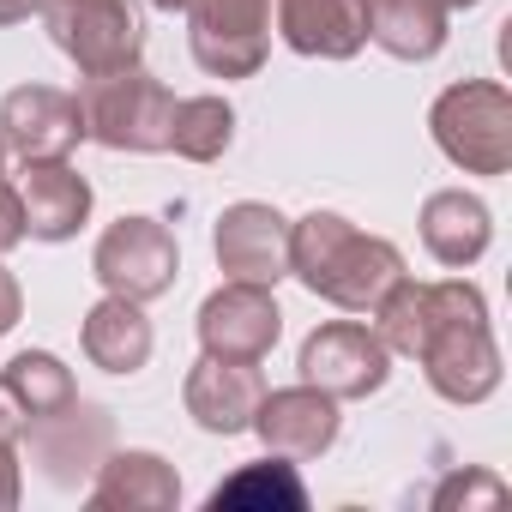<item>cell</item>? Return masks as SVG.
<instances>
[{
    "instance_id": "6da1fadb",
    "label": "cell",
    "mask_w": 512,
    "mask_h": 512,
    "mask_svg": "<svg viewBox=\"0 0 512 512\" xmlns=\"http://www.w3.org/2000/svg\"><path fill=\"white\" fill-rule=\"evenodd\" d=\"M290 278H302L332 308L368 314L404 278V253L386 235H362L338 211H308L290 223Z\"/></svg>"
},
{
    "instance_id": "7a4b0ae2",
    "label": "cell",
    "mask_w": 512,
    "mask_h": 512,
    "mask_svg": "<svg viewBox=\"0 0 512 512\" xmlns=\"http://www.w3.org/2000/svg\"><path fill=\"white\" fill-rule=\"evenodd\" d=\"M416 362L446 404H482L500 392V344L488 332V302L476 284H464V278L428 284Z\"/></svg>"
},
{
    "instance_id": "3957f363",
    "label": "cell",
    "mask_w": 512,
    "mask_h": 512,
    "mask_svg": "<svg viewBox=\"0 0 512 512\" xmlns=\"http://www.w3.org/2000/svg\"><path fill=\"white\" fill-rule=\"evenodd\" d=\"M73 103H79L85 139H97L103 151H139V157L145 151H169L175 97L139 61L133 67H115V73H85Z\"/></svg>"
},
{
    "instance_id": "277c9868",
    "label": "cell",
    "mask_w": 512,
    "mask_h": 512,
    "mask_svg": "<svg viewBox=\"0 0 512 512\" xmlns=\"http://www.w3.org/2000/svg\"><path fill=\"white\" fill-rule=\"evenodd\" d=\"M428 133L440 157L464 175H506L512 169V91L500 79L446 85L428 109Z\"/></svg>"
},
{
    "instance_id": "5b68a950",
    "label": "cell",
    "mask_w": 512,
    "mask_h": 512,
    "mask_svg": "<svg viewBox=\"0 0 512 512\" xmlns=\"http://www.w3.org/2000/svg\"><path fill=\"white\" fill-rule=\"evenodd\" d=\"M43 25L79 73H115L145 55V25L133 0H43Z\"/></svg>"
},
{
    "instance_id": "8992f818",
    "label": "cell",
    "mask_w": 512,
    "mask_h": 512,
    "mask_svg": "<svg viewBox=\"0 0 512 512\" xmlns=\"http://www.w3.org/2000/svg\"><path fill=\"white\" fill-rule=\"evenodd\" d=\"M187 49L211 79H253L272 49V0H187Z\"/></svg>"
},
{
    "instance_id": "52a82bcc",
    "label": "cell",
    "mask_w": 512,
    "mask_h": 512,
    "mask_svg": "<svg viewBox=\"0 0 512 512\" xmlns=\"http://www.w3.org/2000/svg\"><path fill=\"white\" fill-rule=\"evenodd\" d=\"M91 272L109 296H127V302H157L175 290L181 278V247L175 235L157 223V217H121L97 235V253H91Z\"/></svg>"
},
{
    "instance_id": "ba28073f",
    "label": "cell",
    "mask_w": 512,
    "mask_h": 512,
    "mask_svg": "<svg viewBox=\"0 0 512 512\" xmlns=\"http://www.w3.org/2000/svg\"><path fill=\"white\" fill-rule=\"evenodd\" d=\"M296 368H302L308 386H320V392H332L344 404V398H374L392 380V350L362 320H326V326H314L302 338Z\"/></svg>"
},
{
    "instance_id": "9c48e42d",
    "label": "cell",
    "mask_w": 512,
    "mask_h": 512,
    "mask_svg": "<svg viewBox=\"0 0 512 512\" xmlns=\"http://www.w3.org/2000/svg\"><path fill=\"white\" fill-rule=\"evenodd\" d=\"M211 253H217L223 278L272 290L278 278H290V217L260 199H235V205H223V217L211 229Z\"/></svg>"
},
{
    "instance_id": "30bf717a",
    "label": "cell",
    "mask_w": 512,
    "mask_h": 512,
    "mask_svg": "<svg viewBox=\"0 0 512 512\" xmlns=\"http://www.w3.org/2000/svg\"><path fill=\"white\" fill-rule=\"evenodd\" d=\"M25 434H31V464H37L43 482H55V488H79V482L97 476V464L115 452V422H109V410L91 404V398H73V404L37 416Z\"/></svg>"
},
{
    "instance_id": "8fae6325",
    "label": "cell",
    "mask_w": 512,
    "mask_h": 512,
    "mask_svg": "<svg viewBox=\"0 0 512 512\" xmlns=\"http://www.w3.org/2000/svg\"><path fill=\"white\" fill-rule=\"evenodd\" d=\"M284 332V314L272 302L266 284H223L199 302V344L205 356H229V362H266L272 344Z\"/></svg>"
},
{
    "instance_id": "7c38bea8",
    "label": "cell",
    "mask_w": 512,
    "mask_h": 512,
    "mask_svg": "<svg viewBox=\"0 0 512 512\" xmlns=\"http://www.w3.org/2000/svg\"><path fill=\"white\" fill-rule=\"evenodd\" d=\"M85 139V121H79V103L55 85H19L0 103V145L19 163H37V157H73Z\"/></svg>"
},
{
    "instance_id": "4fadbf2b",
    "label": "cell",
    "mask_w": 512,
    "mask_h": 512,
    "mask_svg": "<svg viewBox=\"0 0 512 512\" xmlns=\"http://www.w3.org/2000/svg\"><path fill=\"white\" fill-rule=\"evenodd\" d=\"M338 398L320 392V386H284V392H266L260 410H253V434L266 440V452L302 464V458H320L338 446Z\"/></svg>"
},
{
    "instance_id": "5bb4252c",
    "label": "cell",
    "mask_w": 512,
    "mask_h": 512,
    "mask_svg": "<svg viewBox=\"0 0 512 512\" xmlns=\"http://www.w3.org/2000/svg\"><path fill=\"white\" fill-rule=\"evenodd\" d=\"M260 398H266L260 362H229V356H199V362L187 368V386H181L187 416H193L205 434H223V440L253 428Z\"/></svg>"
},
{
    "instance_id": "9a60e30c",
    "label": "cell",
    "mask_w": 512,
    "mask_h": 512,
    "mask_svg": "<svg viewBox=\"0 0 512 512\" xmlns=\"http://www.w3.org/2000/svg\"><path fill=\"white\" fill-rule=\"evenodd\" d=\"M13 193H19V211H25V235L31 241H73L85 229V217H91V181L67 157L19 163Z\"/></svg>"
},
{
    "instance_id": "2e32d148",
    "label": "cell",
    "mask_w": 512,
    "mask_h": 512,
    "mask_svg": "<svg viewBox=\"0 0 512 512\" xmlns=\"http://www.w3.org/2000/svg\"><path fill=\"white\" fill-rule=\"evenodd\" d=\"M278 37L308 61H350L368 43V0H278Z\"/></svg>"
},
{
    "instance_id": "e0dca14e",
    "label": "cell",
    "mask_w": 512,
    "mask_h": 512,
    "mask_svg": "<svg viewBox=\"0 0 512 512\" xmlns=\"http://www.w3.org/2000/svg\"><path fill=\"white\" fill-rule=\"evenodd\" d=\"M91 512H175L181 476L157 452H109L91 476Z\"/></svg>"
},
{
    "instance_id": "ac0fdd59",
    "label": "cell",
    "mask_w": 512,
    "mask_h": 512,
    "mask_svg": "<svg viewBox=\"0 0 512 512\" xmlns=\"http://www.w3.org/2000/svg\"><path fill=\"white\" fill-rule=\"evenodd\" d=\"M488 241H494V211L476 193L440 187V193L422 199V247L434 253L440 266H452V272L476 266L482 253H488Z\"/></svg>"
},
{
    "instance_id": "d6986e66",
    "label": "cell",
    "mask_w": 512,
    "mask_h": 512,
    "mask_svg": "<svg viewBox=\"0 0 512 512\" xmlns=\"http://www.w3.org/2000/svg\"><path fill=\"white\" fill-rule=\"evenodd\" d=\"M79 344L91 356V368L103 374H139L151 362V320H145V302H127V296H103L85 326H79Z\"/></svg>"
},
{
    "instance_id": "ffe728a7",
    "label": "cell",
    "mask_w": 512,
    "mask_h": 512,
    "mask_svg": "<svg viewBox=\"0 0 512 512\" xmlns=\"http://www.w3.org/2000/svg\"><path fill=\"white\" fill-rule=\"evenodd\" d=\"M452 13L440 0H368V43L392 61H434L446 49Z\"/></svg>"
},
{
    "instance_id": "44dd1931",
    "label": "cell",
    "mask_w": 512,
    "mask_h": 512,
    "mask_svg": "<svg viewBox=\"0 0 512 512\" xmlns=\"http://www.w3.org/2000/svg\"><path fill=\"white\" fill-rule=\"evenodd\" d=\"M205 506L211 512H235V506H247V512H302L308 506V488H302L296 464L272 452L260 464H241L235 476H223Z\"/></svg>"
},
{
    "instance_id": "7402d4cb",
    "label": "cell",
    "mask_w": 512,
    "mask_h": 512,
    "mask_svg": "<svg viewBox=\"0 0 512 512\" xmlns=\"http://www.w3.org/2000/svg\"><path fill=\"white\" fill-rule=\"evenodd\" d=\"M235 139V109L223 97H181L169 115V151L187 163H217Z\"/></svg>"
},
{
    "instance_id": "603a6c76",
    "label": "cell",
    "mask_w": 512,
    "mask_h": 512,
    "mask_svg": "<svg viewBox=\"0 0 512 512\" xmlns=\"http://www.w3.org/2000/svg\"><path fill=\"white\" fill-rule=\"evenodd\" d=\"M0 380L13 386V398L25 404V416H31V422L79 398V386H73V368H67L61 356H49V350H19V356L7 362V374H0Z\"/></svg>"
},
{
    "instance_id": "cb8c5ba5",
    "label": "cell",
    "mask_w": 512,
    "mask_h": 512,
    "mask_svg": "<svg viewBox=\"0 0 512 512\" xmlns=\"http://www.w3.org/2000/svg\"><path fill=\"white\" fill-rule=\"evenodd\" d=\"M500 500H506V482L488 476V470H458V476H446L434 488V506L440 512H452V506H500Z\"/></svg>"
},
{
    "instance_id": "d4e9b609",
    "label": "cell",
    "mask_w": 512,
    "mask_h": 512,
    "mask_svg": "<svg viewBox=\"0 0 512 512\" xmlns=\"http://www.w3.org/2000/svg\"><path fill=\"white\" fill-rule=\"evenodd\" d=\"M19 241H25V211H19L13 175H0V253H13Z\"/></svg>"
},
{
    "instance_id": "484cf974",
    "label": "cell",
    "mask_w": 512,
    "mask_h": 512,
    "mask_svg": "<svg viewBox=\"0 0 512 512\" xmlns=\"http://www.w3.org/2000/svg\"><path fill=\"white\" fill-rule=\"evenodd\" d=\"M25 428H31L25 404L13 398V386H7V380H0V446H19V440H25Z\"/></svg>"
},
{
    "instance_id": "4316f807",
    "label": "cell",
    "mask_w": 512,
    "mask_h": 512,
    "mask_svg": "<svg viewBox=\"0 0 512 512\" xmlns=\"http://www.w3.org/2000/svg\"><path fill=\"white\" fill-rule=\"evenodd\" d=\"M25 494V476H19V446H0V512H13Z\"/></svg>"
},
{
    "instance_id": "83f0119b",
    "label": "cell",
    "mask_w": 512,
    "mask_h": 512,
    "mask_svg": "<svg viewBox=\"0 0 512 512\" xmlns=\"http://www.w3.org/2000/svg\"><path fill=\"white\" fill-rule=\"evenodd\" d=\"M19 314H25V290H19V278L7 266H0V338L19 326Z\"/></svg>"
},
{
    "instance_id": "f1b7e54d",
    "label": "cell",
    "mask_w": 512,
    "mask_h": 512,
    "mask_svg": "<svg viewBox=\"0 0 512 512\" xmlns=\"http://www.w3.org/2000/svg\"><path fill=\"white\" fill-rule=\"evenodd\" d=\"M25 19H43V0H0V25H25Z\"/></svg>"
},
{
    "instance_id": "f546056e",
    "label": "cell",
    "mask_w": 512,
    "mask_h": 512,
    "mask_svg": "<svg viewBox=\"0 0 512 512\" xmlns=\"http://www.w3.org/2000/svg\"><path fill=\"white\" fill-rule=\"evenodd\" d=\"M446 13H470V7H482V0H440Z\"/></svg>"
},
{
    "instance_id": "4dcf8cb0",
    "label": "cell",
    "mask_w": 512,
    "mask_h": 512,
    "mask_svg": "<svg viewBox=\"0 0 512 512\" xmlns=\"http://www.w3.org/2000/svg\"><path fill=\"white\" fill-rule=\"evenodd\" d=\"M157 13H187V0H151Z\"/></svg>"
},
{
    "instance_id": "1f68e13d",
    "label": "cell",
    "mask_w": 512,
    "mask_h": 512,
    "mask_svg": "<svg viewBox=\"0 0 512 512\" xmlns=\"http://www.w3.org/2000/svg\"><path fill=\"white\" fill-rule=\"evenodd\" d=\"M0 175H7V145H0Z\"/></svg>"
}]
</instances>
